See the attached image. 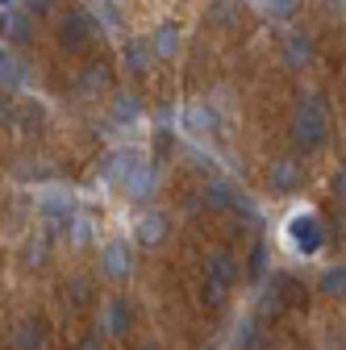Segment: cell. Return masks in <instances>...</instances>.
Segmentation results:
<instances>
[{
  "label": "cell",
  "mask_w": 346,
  "mask_h": 350,
  "mask_svg": "<svg viewBox=\"0 0 346 350\" xmlns=\"http://www.w3.org/2000/svg\"><path fill=\"white\" fill-rule=\"evenodd\" d=\"M330 134V117H325V105L321 96H300L296 113H292V142L300 150H317Z\"/></svg>",
  "instance_id": "obj_1"
},
{
  "label": "cell",
  "mask_w": 346,
  "mask_h": 350,
  "mask_svg": "<svg viewBox=\"0 0 346 350\" xmlns=\"http://www.w3.org/2000/svg\"><path fill=\"white\" fill-rule=\"evenodd\" d=\"M284 238H288V250L300 254V258H313L325 246V230L317 221V213H309V208H296L288 217V221H284Z\"/></svg>",
  "instance_id": "obj_2"
},
{
  "label": "cell",
  "mask_w": 346,
  "mask_h": 350,
  "mask_svg": "<svg viewBox=\"0 0 346 350\" xmlns=\"http://www.w3.org/2000/svg\"><path fill=\"white\" fill-rule=\"evenodd\" d=\"M38 213L46 221V234H63L67 221L75 217V196L67 188H46V192H38Z\"/></svg>",
  "instance_id": "obj_3"
},
{
  "label": "cell",
  "mask_w": 346,
  "mask_h": 350,
  "mask_svg": "<svg viewBox=\"0 0 346 350\" xmlns=\"http://www.w3.org/2000/svg\"><path fill=\"white\" fill-rule=\"evenodd\" d=\"M92 38H96V17H92L88 9H75V13H67V17H63V25H59V42H63V51L79 55V51H88V46H92Z\"/></svg>",
  "instance_id": "obj_4"
},
{
  "label": "cell",
  "mask_w": 346,
  "mask_h": 350,
  "mask_svg": "<svg viewBox=\"0 0 346 350\" xmlns=\"http://www.w3.org/2000/svg\"><path fill=\"white\" fill-rule=\"evenodd\" d=\"M121 184H125V192H129V200H134V204H138V200L146 204V200L159 192V171H155V163H142V159H138Z\"/></svg>",
  "instance_id": "obj_5"
},
{
  "label": "cell",
  "mask_w": 346,
  "mask_h": 350,
  "mask_svg": "<svg viewBox=\"0 0 346 350\" xmlns=\"http://www.w3.org/2000/svg\"><path fill=\"white\" fill-rule=\"evenodd\" d=\"M101 267H105V275L109 280H129L134 275V250H129V242H105V250H101Z\"/></svg>",
  "instance_id": "obj_6"
},
{
  "label": "cell",
  "mask_w": 346,
  "mask_h": 350,
  "mask_svg": "<svg viewBox=\"0 0 346 350\" xmlns=\"http://www.w3.org/2000/svg\"><path fill=\"white\" fill-rule=\"evenodd\" d=\"M101 325L109 329V338H129V334H134V309H129V300H125V296L105 300Z\"/></svg>",
  "instance_id": "obj_7"
},
{
  "label": "cell",
  "mask_w": 346,
  "mask_h": 350,
  "mask_svg": "<svg viewBox=\"0 0 346 350\" xmlns=\"http://www.w3.org/2000/svg\"><path fill=\"white\" fill-rule=\"evenodd\" d=\"M204 275H209V284L230 288V284L238 280V262H234V254H230V250H209V258H204Z\"/></svg>",
  "instance_id": "obj_8"
},
{
  "label": "cell",
  "mask_w": 346,
  "mask_h": 350,
  "mask_svg": "<svg viewBox=\"0 0 346 350\" xmlns=\"http://www.w3.org/2000/svg\"><path fill=\"white\" fill-rule=\"evenodd\" d=\"M109 75H113V71H109V63H105V59L88 63V67L75 75V92H79V96H101L105 88H109Z\"/></svg>",
  "instance_id": "obj_9"
},
{
  "label": "cell",
  "mask_w": 346,
  "mask_h": 350,
  "mask_svg": "<svg viewBox=\"0 0 346 350\" xmlns=\"http://www.w3.org/2000/svg\"><path fill=\"white\" fill-rule=\"evenodd\" d=\"M42 342H46V325H42L38 317H25L9 329V346L13 350H38Z\"/></svg>",
  "instance_id": "obj_10"
},
{
  "label": "cell",
  "mask_w": 346,
  "mask_h": 350,
  "mask_svg": "<svg viewBox=\"0 0 346 350\" xmlns=\"http://www.w3.org/2000/svg\"><path fill=\"white\" fill-rule=\"evenodd\" d=\"M0 33H5V42H13V46H25V42L34 38V21L17 9H5L0 13Z\"/></svg>",
  "instance_id": "obj_11"
},
{
  "label": "cell",
  "mask_w": 346,
  "mask_h": 350,
  "mask_svg": "<svg viewBox=\"0 0 346 350\" xmlns=\"http://www.w3.org/2000/svg\"><path fill=\"white\" fill-rule=\"evenodd\" d=\"M300 184H305V171H300L296 159H280V163H271V192H296Z\"/></svg>",
  "instance_id": "obj_12"
},
{
  "label": "cell",
  "mask_w": 346,
  "mask_h": 350,
  "mask_svg": "<svg viewBox=\"0 0 346 350\" xmlns=\"http://www.w3.org/2000/svg\"><path fill=\"white\" fill-rule=\"evenodd\" d=\"M163 238H167V213L146 208V213L138 217V242H142V246H159Z\"/></svg>",
  "instance_id": "obj_13"
},
{
  "label": "cell",
  "mask_w": 346,
  "mask_h": 350,
  "mask_svg": "<svg viewBox=\"0 0 346 350\" xmlns=\"http://www.w3.org/2000/svg\"><path fill=\"white\" fill-rule=\"evenodd\" d=\"M146 46H150V55H155V59H171V55L180 51V25H176V21L159 25V29H155V38L146 42Z\"/></svg>",
  "instance_id": "obj_14"
},
{
  "label": "cell",
  "mask_w": 346,
  "mask_h": 350,
  "mask_svg": "<svg viewBox=\"0 0 346 350\" xmlns=\"http://www.w3.org/2000/svg\"><path fill=\"white\" fill-rule=\"evenodd\" d=\"M142 154L138 150H113L109 159H105V184H121L125 175H129V167H134Z\"/></svg>",
  "instance_id": "obj_15"
},
{
  "label": "cell",
  "mask_w": 346,
  "mask_h": 350,
  "mask_svg": "<svg viewBox=\"0 0 346 350\" xmlns=\"http://www.w3.org/2000/svg\"><path fill=\"white\" fill-rule=\"evenodd\" d=\"M121 59H125V67L134 71V75L150 71V63H155V55H150V46H146V42H125V51H121Z\"/></svg>",
  "instance_id": "obj_16"
},
{
  "label": "cell",
  "mask_w": 346,
  "mask_h": 350,
  "mask_svg": "<svg viewBox=\"0 0 346 350\" xmlns=\"http://www.w3.org/2000/svg\"><path fill=\"white\" fill-rule=\"evenodd\" d=\"M309 59H313V42H309L305 33H292L288 46H284V63H288V67H305Z\"/></svg>",
  "instance_id": "obj_17"
},
{
  "label": "cell",
  "mask_w": 346,
  "mask_h": 350,
  "mask_svg": "<svg viewBox=\"0 0 346 350\" xmlns=\"http://www.w3.org/2000/svg\"><path fill=\"white\" fill-rule=\"evenodd\" d=\"M204 21L217 25V29L234 25V21H238V0H213V5L204 9Z\"/></svg>",
  "instance_id": "obj_18"
},
{
  "label": "cell",
  "mask_w": 346,
  "mask_h": 350,
  "mask_svg": "<svg viewBox=\"0 0 346 350\" xmlns=\"http://www.w3.org/2000/svg\"><path fill=\"white\" fill-rule=\"evenodd\" d=\"M21 83H25V67L17 59H9V51L0 46V88L13 92V88H21Z\"/></svg>",
  "instance_id": "obj_19"
},
{
  "label": "cell",
  "mask_w": 346,
  "mask_h": 350,
  "mask_svg": "<svg viewBox=\"0 0 346 350\" xmlns=\"http://www.w3.org/2000/svg\"><path fill=\"white\" fill-rule=\"evenodd\" d=\"M142 117V100L134 96V92H121L117 100H113V121L117 125H129V121H138Z\"/></svg>",
  "instance_id": "obj_20"
},
{
  "label": "cell",
  "mask_w": 346,
  "mask_h": 350,
  "mask_svg": "<svg viewBox=\"0 0 346 350\" xmlns=\"http://www.w3.org/2000/svg\"><path fill=\"white\" fill-rule=\"evenodd\" d=\"M184 125L192 129V134H204V129L217 125V117H213V109H204V105H188L184 109Z\"/></svg>",
  "instance_id": "obj_21"
},
{
  "label": "cell",
  "mask_w": 346,
  "mask_h": 350,
  "mask_svg": "<svg viewBox=\"0 0 346 350\" xmlns=\"http://www.w3.org/2000/svg\"><path fill=\"white\" fill-rule=\"evenodd\" d=\"M67 226H71V246H88V242H92V230H96V221H92L88 213H75Z\"/></svg>",
  "instance_id": "obj_22"
},
{
  "label": "cell",
  "mask_w": 346,
  "mask_h": 350,
  "mask_svg": "<svg viewBox=\"0 0 346 350\" xmlns=\"http://www.w3.org/2000/svg\"><path fill=\"white\" fill-rule=\"evenodd\" d=\"M204 204L209 208H234V188L230 184H209V192H204Z\"/></svg>",
  "instance_id": "obj_23"
},
{
  "label": "cell",
  "mask_w": 346,
  "mask_h": 350,
  "mask_svg": "<svg viewBox=\"0 0 346 350\" xmlns=\"http://www.w3.org/2000/svg\"><path fill=\"white\" fill-rule=\"evenodd\" d=\"M42 117H46V113H42V105H25V109L13 117V125H17V129H25V134H34V129L42 125Z\"/></svg>",
  "instance_id": "obj_24"
},
{
  "label": "cell",
  "mask_w": 346,
  "mask_h": 350,
  "mask_svg": "<svg viewBox=\"0 0 346 350\" xmlns=\"http://www.w3.org/2000/svg\"><path fill=\"white\" fill-rule=\"evenodd\" d=\"M250 5H258L263 13H276V17H288L296 9V0H250Z\"/></svg>",
  "instance_id": "obj_25"
},
{
  "label": "cell",
  "mask_w": 346,
  "mask_h": 350,
  "mask_svg": "<svg viewBox=\"0 0 346 350\" xmlns=\"http://www.w3.org/2000/svg\"><path fill=\"white\" fill-rule=\"evenodd\" d=\"M342 284H346V275H342V267H330V271L321 275V292H325V296H334V292H342Z\"/></svg>",
  "instance_id": "obj_26"
},
{
  "label": "cell",
  "mask_w": 346,
  "mask_h": 350,
  "mask_svg": "<svg viewBox=\"0 0 346 350\" xmlns=\"http://www.w3.org/2000/svg\"><path fill=\"white\" fill-rule=\"evenodd\" d=\"M42 13H51V0H25V17H42Z\"/></svg>",
  "instance_id": "obj_27"
},
{
  "label": "cell",
  "mask_w": 346,
  "mask_h": 350,
  "mask_svg": "<svg viewBox=\"0 0 346 350\" xmlns=\"http://www.w3.org/2000/svg\"><path fill=\"white\" fill-rule=\"evenodd\" d=\"M42 258H46V246H34V242H29V246H25V262H29V267H38Z\"/></svg>",
  "instance_id": "obj_28"
},
{
  "label": "cell",
  "mask_w": 346,
  "mask_h": 350,
  "mask_svg": "<svg viewBox=\"0 0 346 350\" xmlns=\"http://www.w3.org/2000/svg\"><path fill=\"white\" fill-rule=\"evenodd\" d=\"M263 254H267L263 246H254V254H250V275H254V280L263 275Z\"/></svg>",
  "instance_id": "obj_29"
},
{
  "label": "cell",
  "mask_w": 346,
  "mask_h": 350,
  "mask_svg": "<svg viewBox=\"0 0 346 350\" xmlns=\"http://www.w3.org/2000/svg\"><path fill=\"white\" fill-rule=\"evenodd\" d=\"M13 117H17V109H13L5 96H0V125H13Z\"/></svg>",
  "instance_id": "obj_30"
},
{
  "label": "cell",
  "mask_w": 346,
  "mask_h": 350,
  "mask_svg": "<svg viewBox=\"0 0 346 350\" xmlns=\"http://www.w3.org/2000/svg\"><path fill=\"white\" fill-rule=\"evenodd\" d=\"M254 338H258V329H254V321H246V325H242V342H246V346H250V342H254Z\"/></svg>",
  "instance_id": "obj_31"
},
{
  "label": "cell",
  "mask_w": 346,
  "mask_h": 350,
  "mask_svg": "<svg viewBox=\"0 0 346 350\" xmlns=\"http://www.w3.org/2000/svg\"><path fill=\"white\" fill-rule=\"evenodd\" d=\"M71 292H75V300H83V292H88V280H75V284H71Z\"/></svg>",
  "instance_id": "obj_32"
},
{
  "label": "cell",
  "mask_w": 346,
  "mask_h": 350,
  "mask_svg": "<svg viewBox=\"0 0 346 350\" xmlns=\"http://www.w3.org/2000/svg\"><path fill=\"white\" fill-rule=\"evenodd\" d=\"M134 350H163V346H159V342H138Z\"/></svg>",
  "instance_id": "obj_33"
},
{
  "label": "cell",
  "mask_w": 346,
  "mask_h": 350,
  "mask_svg": "<svg viewBox=\"0 0 346 350\" xmlns=\"http://www.w3.org/2000/svg\"><path fill=\"white\" fill-rule=\"evenodd\" d=\"M9 5H17V0H0V9H9Z\"/></svg>",
  "instance_id": "obj_34"
},
{
  "label": "cell",
  "mask_w": 346,
  "mask_h": 350,
  "mask_svg": "<svg viewBox=\"0 0 346 350\" xmlns=\"http://www.w3.org/2000/svg\"><path fill=\"white\" fill-rule=\"evenodd\" d=\"M83 350H92V346H83Z\"/></svg>",
  "instance_id": "obj_35"
}]
</instances>
